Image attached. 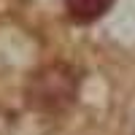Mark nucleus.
<instances>
[{
	"label": "nucleus",
	"instance_id": "obj_1",
	"mask_svg": "<svg viewBox=\"0 0 135 135\" xmlns=\"http://www.w3.org/2000/svg\"><path fill=\"white\" fill-rule=\"evenodd\" d=\"M73 95H76V78L62 65L43 68L32 78V86H30V100L41 108H49V111L65 108L73 100Z\"/></svg>",
	"mask_w": 135,
	"mask_h": 135
},
{
	"label": "nucleus",
	"instance_id": "obj_2",
	"mask_svg": "<svg viewBox=\"0 0 135 135\" xmlns=\"http://www.w3.org/2000/svg\"><path fill=\"white\" fill-rule=\"evenodd\" d=\"M114 0H68V11L78 22H95L111 8Z\"/></svg>",
	"mask_w": 135,
	"mask_h": 135
}]
</instances>
